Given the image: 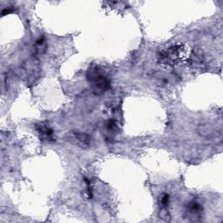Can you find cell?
<instances>
[{
    "label": "cell",
    "mask_w": 223,
    "mask_h": 223,
    "mask_svg": "<svg viewBox=\"0 0 223 223\" xmlns=\"http://www.w3.org/2000/svg\"><path fill=\"white\" fill-rule=\"evenodd\" d=\"M115 127V122H114V120H109V122H108V124H107V127L108 129H112V128Z\"/></svg>",
    "instance_id": "cell-6"
},
{
    "label": "cell",
    "mask_w": 223,
    "mask_h": 223,
    "mask_svg": "<svg viewBox=\"0 0 223 223\" xmlns=\"http://www.w3.org/2000/svg\"><path fill=\"white\" fill-rule=\"evenodd\" d=\"M168 202H169V195L168 194H165L164 196H162L161 200H160V203L164 207H167L168 206Z\"/></svg>",
    "instance_id": "cell-5"
},
{
    "label": "cell",
    "mask_w": 223,
    "mask_h": 223,
    "mask_svg": "<svg viewBox=\"0 0 223 223\" xmlns=\"http://www.w3.org/2000/svg\"><path fill=\"white\" fill-rule=\"evenodd\" d=\"M185 58V49L182 46H176L163 51L160 55L161 62L167 64H178Z\"/></svg>",
    "instance_id": "cell-2"
},
{
    "label": "cell",
    "mask_w": 223,
    "mask_h": 223,
    "mask_svg": "<svg viewBox=\"0 0 223 223\" xmlns=\"http://www.w3.org/2000/svg\"><path fill=\"white\" fill-rule=\"evenodd\" d=\"M201 211V207L198 203L193 202L189 205V212H191L193 214H198Z\"/></svg>",
    "instance_id": "cell-4"
},
{
    "label": "cell",
    "mask_w": 223,
    "mask_h": 223,
    "mask_svg": "<svg viewBox=\"0 0 223 223\" xmlns=\"http://www.w3.org/2000/svg\"><path fill=\"white\" fill-rule=\"evenodd\" d=\"M87 79L92 83L93 92L96 94H101L110 88V80L98 66L91 67L88 70Z\"/></svg>",
    "instance_id": "cell-1"
},
{
    "label": "cell",
    "mask_w": 223,
    "mask_h": 223,
    "mask_svg": "<svg viewBox=\"0 0 223 223\" xmlns=\"http://www.w3.org/2000/svg\"><path fill=\"white\" fill-rule=\"evenodd\" d=\"M75 138L80 141V144L84 145V146H88L89 144L91 143V137L85 133H82V132H75Z\"/></svg>",
    "instance_id": "cell-3"
},
{
    "label": "cell",
    "mask_w": 223,
    "mask_h": 223,
    "mask_svg": "<svg viewBox=\"0 0 223 223\" xmlns=\"http://www.w3.org/2000/svg\"><path fill=\"white\" fill-rule=\"evenodd\" d=\"M12 12V9H4V10L2 12V16H4V15L10 13V12Z\"/></svg>",
    "instance_id": "cell-7"
}]
</instances>
